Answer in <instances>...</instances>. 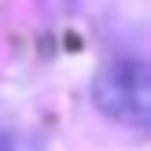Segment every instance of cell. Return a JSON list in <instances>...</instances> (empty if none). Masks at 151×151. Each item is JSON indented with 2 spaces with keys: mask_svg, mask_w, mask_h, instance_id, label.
Masks as SVG:
<instances>
[{
  "mask_svg": "<svg viewBox=\"0 0 151 151\" xmlns=\"http://www.w3.org/2000/svg\"><path fill=\"white\" fill-rule=\"evenodd\" d=\"M92 103L111 122L144 129L151 122V70L140 59H114L92 78Z\"/></svg>",
  "mask_w": 151,
  "mask_h": 151,
  "instance_id": "obj_1",
  "label": "cell"
},
{
  "mask_svg": "<svg viewBox=\"0 0 151 151\" xmlns=\"http://www.w3.org/2000/svg\"><path fill=\"white\" fill-rule=\"evenodd\" d=\"M0 151H15V147H11V140H7L4 133H0Z\"/></svg>",
  "mask_w": 151,
  "mask_h": 151,
  "instance_id": "obj_2",
  "label": "cell"
}]
</instances>
